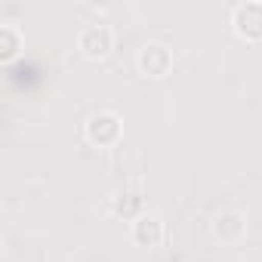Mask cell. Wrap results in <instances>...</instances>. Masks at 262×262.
<instances>
[{"mask_svg": "<svg viewBox=\"0 0 262 262\" xmlns=\"http://www.w3.org/2000/svg\"><path fill=\"white\" fill-rule=\"evenodd\" d=\"M111 213L120 216V219L136 222V219L145 213V191H142L139 185H123V188L114 191V198H111Z\"/></svg>", "mask_w": 262, "mask_h": 262, "instance_id": "8992f818", "label": "cell"}, {"mask_svg": "<svg viewBox=\"0 0 262 262\" xmlns=\"http://www.w3.org/2000/svg\"><path fill=\"white\" fill-rule=\"evenodd\" d=\"M231 31L247 40V43H259L262 40V0H241L231 7Z\"/></svg>", "mask_w": 262, "mask_h": 262, "instance_id": "7a4b0ae2", "label": "cell"}, {"mask_svg": "<svg viewBox=\"0 0 262 262\" xmlns=\"http://www.w3.org/2000/svg\"><path fill=\"white\" fill-rule=\"evenodd\" d=\"M247 234V216L241 210H222L216 219H213V237L219 244H241Z\"/></svg>", "mask_w": 262, "mask_h": 262, "instance_id": "52a82bcc", "label": "cell"}, {"mask_svg": "<svg viewBox=\"0 0 262 262\" xmlns=\"http://www.w3.org/2000/svg\"><path fill=\"white\" fill-rule=\"evenodd\" d=\"M77 50H80L86 59H93V62L108 59L111 50H114V28L105 25V22H90V25H83L80 34H77Z\"/></svg>", "mask_w": 262, "mask_h": 262, "instance_id": "3957f363", "label": "cell"}, {"mask_svg": "<svg viewBox=\"0 0 262 262\" xmlns=\"http://www.w3.org/2000/svg\"><path fill=\"white\" fill-rule=\"evenodd\" d=\"M136 65H139V74H145L151 80H161L173 71V50L161 40H148V43L139 47Z\"/></svg>", "mask_w": 262, "mask_h": 262, "instance_id": "277c9868", "label": "cell"}, {"mask_svg": "<svg viewBox=\"0 0 262 262\" xmlns=\"http://www.w3.org/2000/svg\"><path fill=\"white\" fill-rule=\"evenodd\" d=\"M22 50H25L22 28H19V25H13V22L0 25V62H13Z\"/></svg>", "mask_w": 262, "mask_h": 262, "instance_id": "ba28073f", "label": "cell"}, {"mask_svg": "<svg viewBox=\"0 0 262 262\" xmlns=\"http://www.w3.org/2000/svg\"><path fill=\"white\" fill-rule=\"evenodd\" d=\"M83 136L93 148H114L123 139V120L114 111H96L83 123Z\"/></svg>", "mask_w": 262, "mask_h": 262, "instance_id": "6da1fadb", "label": "cell"}, {"mask_svg": "<svg viewBox=\"0 0 262 262\" xmlns=\"http://www.w3.org/2000/svg\"><path fill=\"white\" fill-rule=\"evenodd\" d=\"M129 237H133L136 247H148V250H155V247H161V244L167 241V225H164L161 216H155V213H142L133 225H129Z\"/></svg>", "mask_w": 262, "mask_h": 262, "instance_id": "5b68a950", "label": "cell"}]
</instances>
